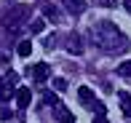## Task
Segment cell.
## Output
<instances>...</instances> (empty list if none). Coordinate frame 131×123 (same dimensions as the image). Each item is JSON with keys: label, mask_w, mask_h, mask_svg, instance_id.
Returning a JSON list of instances; mask_svg holds the SVG:
<instances>
[{"label": "cell", "mask_w": 131, "mask_h": 123, "mask_svg": "<svg viewBox=\"0 0 131 123\" xmlns=\"http://www.w3.org/2000/svg\"><path fill=\"white\" fill-rule=\"evenodd\" d=\"M14 99H16V104H19V110H27L29 104H32V91H29L27 86H19Z\"/></svg>", "instance_id": "obj_3"}, {"label": "cell", "mask_w": 131, "mask_h": 123, "mask_svg": "<svg viewBox=\"0 0 131 123\" xmlns=\"http://www.w3.org/2000/svg\"><path fill=\"white\" fill-rule=\"evenodd\" d=\"M94 123H110V120H107L104 115H96V120H94Z\"/></svg>", "instance_id": "obj_20"}, {"label": "cell", "mask_w": 131, "mask_h": 123, "mask_svg": "<svg viewBox=\"0 0 131 123\" xmlns=\"http://www.w3.org/2000/svg\"><path fill=\"white\" fill-rule=\"evenodd\" d=\"M43 14L48 16V21H59V8H56V5H46Z\"/></svg>", "instance_id": "obj_10"}, {"label": "cell", "mask_w": 131, "mask_h": 123, "mask_svg": "<svg viewBox=\"0 0 131 123\" xmlns=\"http://www.w3.org/2000/svg\"><path fill=\"white\" fill-rule=\"evenodd\" d=\"M43 27H46V21H43V19L29 21V32H43Z\"/></svg>", "instance_id": "obj_14"}, {"label": "cell", "mask_w": 131, "mask_h": 123, "mask_svg": "<svg viewBox=\"0 0 131 123\" xmlns=\"http://www.w3.org/2000/svg\"><path fill=\"white\" fill-rule=\"evenodd\" d=\"M78 96H80L83 107L94 110V113H96V115H104V113H107V107H104V104H102V102H99V99H96V94H94L91 88H88V86H80V88H78Z\"/></svg>", "instance_id": "obj_2"}, {"label": "cell", "mask_w": 131, "mask_h": 123, "mask_svg": "<svg viewBox=\"0 0 131 123\" xmlns=\"http://www.w3.org/2000/svg\"><path fill=\"white\" fill-rule=\"evenodd\" d=\"M67 14H83L86 11V0H64Z\"/></svg>", "instance_id": "obj_5"}, {"label": "cell", "mask_w": 131, "mask_h": 123, "mask_svg": "<svg viewBox=\"0 0 131 123\" xmlns=\"http://www.w3.org/2000/svg\"><path fill=\"white\" fill-rule=\"evenodd\" d=\"M56 118H59V123H75V115L64 104H56Z\"/></svg>", "instance_id": "obj_6"}, {"label": "cell", "mask_w": 131, "mask_h": 123, "mask_svg": "<svg viewBox=\"0 0 131 123\" xmlns=\"http://www.w3.org/2000/svg\"><path fill=\"white\" fill-rule=\"evenodd\" d=\"M51 86H53V91H67V80L64 78H53Z\"/></svg>", "instance_id": "obj_13"}, {"label": "cell", "mask_w": 131, "mask_h": 123, "mask_svg": "<svg viewBox=\"0 0 131 123\" xmlns=\"http://www.w3.org/2000/svg\"><path fill=\"white\" fill-rule=\"evenodd\" d=\"M118 75H123V78H131V59L118 64Z\"/></svg>", "instance_id": "obj_11"}, {"label": "cell", "mask_w": 131, "mask_h": 123, "mask_svg": "<svg viewBox=\"0 0 131 123\" xmlns=\"http://www.w3.org/2000/svg\"><path fill=\"white\" fill-rule=\"evenodd\" d=\"M67 51H70V54H75V56L83 54V38H80L78 32L67 35Z\"/></svg>", "instance_id": "obj_4"}, {"label": "cell", "mask_w": 131, "mask_h": 123, "mask_svg": "<svg viewBox=\"0 0 131 123\" xmlns=\"http://www.w3.org/2000/svg\"><path fill=\"white\" fill-rule=\"evenodd\" d=\"M99 5H102V8H112V5H115V0H99Z\"/></svg>", "instance_id": "obj_18"}, {"label": "cell", "mask_w": 131, "mask_h": 123, "mask_svg": "<svg viewBox=\"0 0 131 123\" xmlns=\"http://www.w3.org/2000/svg\"><path fill=\"white\" fill-rule=\"evenodd\" d=\"M91 40H94L102 51H110V54H118V51H123V48L128 46L126 35L118 30L112 21H99V24H94Z\"/></svg>", "instance_id": "obj_1"}, {"label": "cell", "mask_w": 131, "mask_h": 123, "mask_svg": "<svg viewBox=\"0 0 131 123\" xmlns=\"http://www.w3.org/2000/svg\"><path fill=\"white\" fill-rule=\"evenodd\" d=\"M32 75H35V80H38V83H43V80L48 78V64H46V62L35 64V67H32Z\"/></svg>", "instance_id": "obj_7"}, {"label": "cell", "mask_w": 131, "mask_h": 123, "mask_svg": "<svg viewBox=\"0 0 131 123\" xmlns=\"http://www.w3.org/2000/svg\"><path fill=\"white\" fill-rule=\"evenodd\" d=\"M11 96H16V91H14V86H8V83H5L3 88H0V99L5 102V99H11Z\"/></svg>", "instance_id": "obj_12"}, {"label": "cell", "mask_w": 131, "mask_h": 123, "mask_svg": "<svg viewBox=\"0 0 131 123\" xmlns=\"http://www.w3.org/2000/svg\"><path fill=\"white\" fill-rule=\"evenodd\" d=\"M123 8H126L128 14H131V0H123Z\"/></svg>", "instance_id": "obj_21"}, {"label": "cell", "mask_w": 131, "mask_h": 123, "mask_svg": "<svg viewBox=\"0 0 131 123\" xmlns=\"http://www.w3.org/2000/svg\"><path fill=\"white\" fill-rule=\"evenodd\" d=\"M5 83H8V86H16V83H19V75H16L14 70H11V72L5 75Z\"/></svg>", "instance_id": "obj_16"}, {"label": "cell", "mask_w": 131, "mask_h": 123, "mask_svg": "<svg viewBox=\"0 0 131 123\" xmlns=\"http://www.w3.org/2000/svg\"><path fill=\"white\" fill-rule=\"evenodd\" d=\"M118 99H121L123 113H126V115H131V94H128V91H121V94H118Z\"/></svg>", "instance_id": "obj_8"}, {"label": "cell", "mask_w": 131, "mask_h": 123, "mask_svg": "<svg viewBox=\"0 0 131 123\" xmlns=\"http://www.w3.org/2000/svg\"><path fill=\"white\" fill-rule=\"evenodd\" d=\"M43 46H46V48H53V46H56V40H53V38H46Z\"/></svg>", "instance_id": "obj_19"}, {"label": "cell", "mask_w": 131, "mask_h": 123, "mask_svg": "<svg viewBox=\"0 0 131 123\" xmlns=\"http://www.w3.org/2000/svg\"><path fill=\"white\" fill-rule=\"evenodd\" d=\"M43 102H46V104H53V107H56V104H59V99H56V94H53V91H46V94H43Z\"/></svg>", "instance_id": "obj_15"}, {"label": "cell", "mask_w": 131, "mask_h": 123, "mask_svg": "<svg viewBox=\"0 0 131 123\" xmlns=\"http://www.w3.org/2000/svg\"><path fill=\"white\" fill-rule=\"evenodd\" d=\"M11 115H14V113H11V110H8V107H0V120H8V118H11Z\"/></svg>", "instance_id": "obj_17"}, {"label": "cell", "mask_w": 131, "mask_h": 123, "mask_svg": "<svg viewBox=\"0 0 131 123\" xmlns=\"http://www.w3.org/2000/svg\"><path fill=\"white\" fill-rule=\"evenodd\" d=\"M16 54L19 56H29L32 54V43H29V40H21V43L16 46Z\"/></svg>", "instance_id": "obj_9"}, {"label": "cell", "mask_w": 131, "mask_h": 123, "mask_svg": "<svg viewBox=\"0 0 131 123\" xmlns=\"http://www.w3.org/2000/svg\"><path fill=\"white\" fill-rule=\"evenodd\" d=\"M0 88H3V78H0Z\"/></svg>", "instance_id": "obj_22"}]
</instances>
